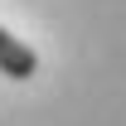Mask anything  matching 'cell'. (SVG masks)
<instances>
[{
	"label": "cell",
	"mask_w": 126,
	"mask_h": 126,
	"mask_svg": "<svg viewBox=\"0 0 126 126\" xmlns=\"http://www.w3.org/2000/svg\"><path fill=\"white\" fill-rule=\"evenodd\" d=\"M0 73L15 78V82H29L39 73V53L29 44H19V34H10L5 24H0Z\"/></svg>",
	"instance_id": "6da1fadb"
}]
</instances>
